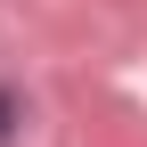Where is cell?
<instances>
[{
	"label": "cell",
	"instance_id": "cell-1",
	"mask_svg": "<svg viewBox=\"0 0 147 147\" xmlns=\"http://www.w3.org/2000/svg\"><path fill=\"white\" fill-rule=\"evenodd\" d=\"M8 123H16V106H8V98H0V139H8Z\"/></svg>",
	"mask_w": 147,
	"mask_h": 147
}]
</instances>
